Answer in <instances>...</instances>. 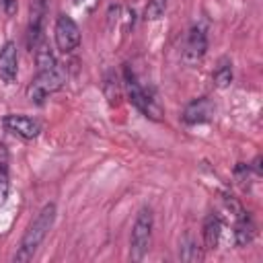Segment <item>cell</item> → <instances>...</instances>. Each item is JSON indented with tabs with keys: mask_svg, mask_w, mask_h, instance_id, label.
I'll list each match as a JSON object with an SVG mask.
<instances>
[{
	"mask_svg": "<svg viewBox=\"0 0 263 263\" xmlns=\"http://www.w3.org/2000/svg\"><path fill=\"white\" fill-rule=\"evenodd\" d=\"M55 212H58V208H55L53 201H49V203H45L41 208V212L35 216V220L25 230V234L21 238V245H18V249L14 253V261L25 263V261L33 259V255L37 253L39 245L43 242V238L47 236V232L51 230V226L55 222Z\"/></svg>",
	"mask_w": 263,
	"mask_h": 263,
	"instance_id": "cell-1",
	"label": "cell"
},
{
	"mask_svg": "<svg viewBox=\"0 0 263 263\" xmlns=\"http://www.w3.org/2000/svg\"><path fill=\"white\" fill-rule=\"evenodd\" d=\"M152 226H154V216L150 208H142L134 220L132 226V236H129V259L132 261H142L150 249L152 240Z\"/></svg>",
	"mask_w": 263,
	"mask_h": 263,
	"instance_id": "cell-2",
	"label": "cell"
},
{
	"mask_svg": "<svg viewBox=\"0 0 263 263\" xmlns=\"http://www.w3.org/2000/svg\"><path fill=\"white\" fill-rule=\"evenodd\" d=\"M64 84H66V72L62 70L60 64H55L49 70H39L37 72V76L31 80V84L27 88V95L33 103L41 105L45 101V97L58 92Z\"/></svg>",
	"mask_w": 263,
	"mask_h": 263,
	"instance_id": "cell-3",
	"label": "cell"
},
{
	"mask_svg": "<svg viewBox=\"0 0 263 263\" xmlns=\"http://www.w3.org/2000/svg\"><path fill=\"white\" fill-rule=\"evenodd\" d=\"M123 82H125V88H127V97L132 101V105L148 119L152 121H160L162 119V111L158 107V103L146 92V88L138 82L136 74L129 70V66H125V72H123Z\"/></svg>",
	"mask_w": 263,
	"mask_h": 263,
	"instance_id": "cell-4",
	"label": "cell"
},
{
	"mask_svg": "<svg viewBox=\"0 0 263 263\" xmlns=\"http://www.w3.org/2000/svg\"><path fill=\"white\" fill-rule=\"evenodd\" d=\"M53 37H55V45L62 53H70L80 45V29H78L76 21L68 14H60L55 18Z\"/></svg>",
	"mask_w": 263,
	"mask_h": 263,
	"instance_id": "cell-5",
	"label": "cell"
},
{
	"mask_svg": "<svg viewBox=\"0 0 263 263\" xmlns=\"http://www.w3.org/2000/svg\"><path fill=\"white\" fill-rule=\"evenodd\" d=\"M4 129L23 138V140H35L41 132V123L29 115H21V113H8L4 117Z\"/></svg>",
	"mask_w": 263,
	"mask_h": 263,
	"instance_id": "cell-6",
	"label": "cell"
},
{
	"mask_svg": "<svg viewBox=\"0 0 263 263\" xmlns=\"http://www.w3.org/2000/svg\"><path fill=\"white\" fill-rule=\"evenodd\" d=\"M208 51V37L203 33L201 27H193L187 35V41H185V47H183V62L187 66H193L197 62H201V58L205 55Z\"/></svg>",
	"mask_w": 263,
	"mask_h": 263,
	"instance_id": "cell-7",
	"label": "cell"
},
{
	"mask_svg": "<svg viewBox=\"0 0 263 263\" xmlns=\"http://www.w3.org/2000/svg\"><path fill=\"white\" fill-rule=\"evenodd\" d=\"M18 74V51L14 41H6L0 49V80L12 84Z\"/></svg>",
	"mask_w": 263,
	"mask_h": 263,
	"instance_id": "cell-8",
	"label": "cell"
},
{
	"mask_svg": "<svg viewBox=\"0 0 263 263\" xmlns=\"http://www.w3.org/2000/svg\"><path fill=\"white\" fill-rule=\"evenodd\" d=\"M212 113H214V105L208 97H199V99H193L185 111H183V121L189 123V125H195V123H205L212 119Z\"/></svg>",
	"mask_w": 263,
	"mask_h": 263,
	"instance_id": "cell-9",
	"label": "cell"
},
{
	"mask_svg": "<svg viewBox=\"0 0 263 263\" xmlns=\"http://www.w3.org/2000/svg\"><path fill=\"white\" fill-rule=\"evenodd\" d=\"M222 236V220L218 214H210L203 222V242L205 249H216Z\"/></svg>",
	"mask_w": 263,
	"mask_h": 263,
	"instance_id": "cell-10",
	"label": "cell"
},
{
	"mask_svg": "<svg viewBox=\"0 0 263 263\" xmlns=\"http://www.w3.org/2000/svg\"><path fill=\"white\" fill-rule=\"evenodd\" d=\"M255 238V224L253 220L242 212L240 216H236V230H234V240L238 247L249 245Z\"/></svg>",
	"mask_w": 263,
	"mask_h": 263,
	"instance_id": "cell-11",
	"label": "cell"
},
{
	"mask_svg": "<svg viewBox=\"0 0 263 263\" xmlns=\"http://www.w3.org/2000/svg\"><path fill=\"white\" fill-rule=\"evenodd\" d=\"M179 259L181 261H187V263H193V261H201L203 259V251L201 247L197 245V240L191 236V234H185L181 238V245H179Z\"/></svg>",
	"mask_w": 263,
	"mask_h": 263,
	"instance_id": "cell-12",
	"label": "cell"
},
{
	"mask_svg": "<svg viewBox=\"0 0 263 263\" xmlns=\"http://www.w3.org/2000/svg\"><path fill=\"white\" fill-rule=\"evenodd\" d=\"M10 191V177H8V150L0 144V205L6 203Z\"/></svg>",
	"mask_w": 263,
	"mask_h": 263,
	"instance_id": "cell-13",
	"label": "cell"
},
{
	"mask_svg": "<svg viewBox=\"0 0 263 263\" xmlns=\"http://www.w3.org/2000/svg\"><path fill=\"white\" fill-rule=\"evenodd\" d=\"M212 80H214V86H218V88L230 86V82H232V62H230L228 58H222V60L218 62Z\"/></svg>",
	"mask_w": 263,
	"mask_h": 263,
	"instance_id": "cell-14",
	"label": "cell"
},
{
	"mask_svg": "<svg viewBox=\"0 0 263 263\" xmlns=\"http://www.w3.org/2000/svg\"><path fill=\"white\" fill-rule=\"evenodd\" d=\"M35 60H37V68L39 70H49V68H53L58 64L55 58H53V53L49 51V47L43 45V43H39L35 47Z\"/></svg>",
	"mask_w": 263,
	"mask_h": 263,
	"instance_id": "cell-15",
	"label": "cell"
},
{
	"mask_svg": "<svg viewBox=\"0 0 263 263\" xmlns=\"http://www.w3.org/2000/svg\"><path fill=\"white\" fill-rule=\"evenodd\" d=\"M168 6V0H148L144 8V18L146 21H158Z\"/></svg>",
	"mask_w": 263,
	"mask_h": 263,
	"instance_id": "cell-16",
	"label": "cell"
},
{
	"mask_svg": "<svg viewBox=\"0 0 263 263\" xmlns=\"http://www.w3.org/2000/svg\"><path fill=\"white\" fill-rule=\"evenodd\" d=\"M2 8L6 14H12L16 10V0H2Z\"/></svg>",
	"mask_w": 263,
	"mask_h": 263,
	"instance_id": "cell-17",
	"label": "cell"
}]
</instances>
